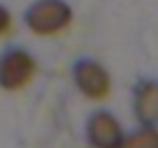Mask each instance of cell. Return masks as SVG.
I'll use <instances>...</instances> for the list:
<instances>
[{"instance_id": "cell-3", "label": "cell", "mask_w": 158, "mask_h": 148, "mask_svg": "<svg viewBox=\"0 0 158 148\" xmlns=\"http://www.w3.org/2000/svg\"><path fill=\"white\" fill-rule=\"evenodd\" d=\"M72 81H74L79 93L84 95L86 99H93V102L107 99L109 93H112V76H109L107 67L100 65L98 60H91V58L74 63Z\"/></svg>"}, {"instance_id": "cell-4", "label": "cell", "mask_w": 158, "mask_h": 148, "mask_svg": "<svg viewBox=\"0 0 158 148\" xmlns=\"http://www.w3.org/2000/svg\"><path fill=\"white\" fill-rule=\"evenodd\" d=\"M86 137L93 148H118L126 132L118 118L109 111H95L86 123Z\"/></svg>"}, {"instance_id": "cell-7", "label": "cell", "mask_w": 158, "mask_h": 148, "mask_svg": "<svg viewBox=\"0 0 158 148\" xmlns=\"http://www.w3.org/2000/svg\"><path fill=\"white\" fill-rule=\"evenodd\" d=\"M12 25H14V21H12L10 10H7L5 5H0V40L12 33Z\"/></svg>"}, {"instance_id": "cell-5", "label": "cell", "mask_w": 158, "mask_h": 148, "mask_svg": "<svg viewBox=\"0 0 158 148\" xmlns=\"http://www.w3.org/2000/svg\"><path fill=\"white\" fill-rule=\"evenodd\" d=\"M135 116L142 125H158V81H142L133 97Z\"/></svg>"}, {"instance_id": "cell-6", "label": "cell", "mask_w": 158, "mask_h": 148, "mask_svg": "<svg viewBox=\"0 0 158 148\" xmlns=\"http://www.w3.org/2000/svg\"><path fill=\"white\" fill-rule=\"evenodd\" d=\"M118 148H158V127L142 125L135 132L126 134Z\"/></svg>"}, {"instance_id": "cell-2", "label": "cell", "mask_w": 158, "mask_h": 148, "mask_svg": "<svg viewBox=\"0 0 158 148\" xmlns=\"http://www.w3.org/2000/svg\"><path fill=\"white\" fill-rule=\"evenodd\" d=\"M37 74V63L26 49H7L0 56V88L16 93L26 88Z\"/></svg>"}, {"instance_id": "cell-1", "label": "cell", "mask_w": 158, "mask_h": 148, "mask_svg": "<svg viewBox=\"0 0 158 148\" xmlns=\"http://www.w3.org/2000/svg\"><path fill=\"white\" fill-rule=\"evenodd\" d=\"M74 19L72 7L65 0H35L26 10V28L37 37H54L70 28Z\"/></svg>"}]
</instances>
